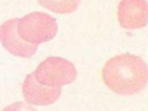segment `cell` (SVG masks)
<instances>
[{
  "mask_svg": "<svg viewBox=\"0 0 148 111\" xmlns=\"http://www.w3.org/2000/svg\"><path fill=\"white\" fill-rule=\"evenodd\" d=\"M57 31L58 25L55 18L46 13H31L21 20L20 35L29 44L39 45L50 41Z\"/></svg>",
  "mask_w": 148,
  "mask_h": 111,
  "instance_id": "3",
  "label": "cell"
},
{
  "mask_svg": "<svg viewBox=\"0 0 148 111\" xmlns=\"http://www.w3.org/2000/svg\"><path fill=\"white\" fill-rule=\"evenodd\" d=\"M147 0H121L118 5V20L125 29H136L147 24Z\"/></svg>",
  "mask_w": 148,
  "mask_h": 111,
  "instance_id": "4",
  "label": "cell"
},
{
  "mask_svg": "<svg viewBox=\"0 0 148 111\" xmlns=\"http://www.w3.org/2000/svg\"><path fill=\"white\" fill-rule=\"evenodd\" d=\"M25 100L34 105H49L54 103L62 94V88L50 87L39 83L35 73L29 74L23 85Z\"/></svg>",
  "mask_w": 148,
  "mask_h": 111,
  "instance_id": "5",
  "label": "cell"
},
{
  "mask_svg": "<svg viewBox=\"0 0 148 111\" xmlns=\"http://www.w3.org/2000/svg\"><path fill=\"white\" fill-rule=\"evenodd\" d=\"M45 9L56 14H70L78 8L81 0H37Z\"/></svg>",
  "mask_w": 148,
  "mask_h": 111,
  "instance_id": "7",
  "label": "cell"
},
{
  "mask_svg": "<svg viewBox=\"0 0 148 111\" xmlns=\"http://www.w3.org/2000/svg\"><path fill=\"white\" fill-rule=\"evenodd\" d=\"M34 73L39 83L57 88L73 83L77 75L75 66L59 56L46 58L37 66Z\"/></svg>",
  "mask_w": 148,
  "mask_h": 111,
  "instance_id": "2",
  "label": "cell"
},
{
  "mask_svg": "<svg viewBox=\"0 0 148 111\" xmlns=\"http://www.w3.org/2000/svg\"><path fill=\"white\" fill-rule=\"evenodd\" d=\"M2 39L4 44L15 55L23 57H31L37 51L38 45L29 44L26 41L18 40L14 34V21L9 22L2 29Z\"/></svg>",
  "mask_w": 148,
  "mask_h": 111,
  "instance_id": "6",
  "label": "cell"
},
{
  "mask_svg": "<svg viewBox=\"0 0 148 111\" xmlns=\"http://www.w3.org/2000/svg\"><path fill=\"white\" fill-rule=\"evenodd\" d=\"M102 77L113 92L120 95H133L146 88L147 66L142 58L125 53L112 57L105 63Z\"/></svg>",
  "mask_w": 148,
  "mask_h": 111,
  "instance_id": "1",
  "label": "cell"
}]
</instances>
